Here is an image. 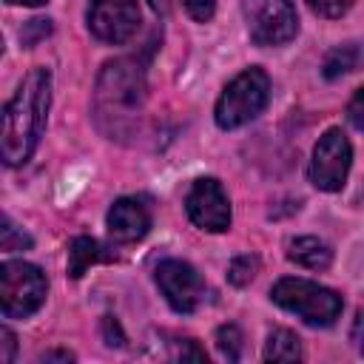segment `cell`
Listing matches in <instances>:
<instances>
[{"label":"cell","mask_w":364,"mask_h":364,"mask_svg":"<svg viewBox=\"0 0 364 364\" xmlns=\"http://www.w3.org/2000/svg\"><path fill=\"white\" fill-rule=\"evenodd\" d=\"M48 105H51V74L48 68H31L3 108L0 154L6 165L14 168L31 159L46 131Z\"/></svg>","instance_id":"obj_1"},{"label":"cell","mask_w":364,"mask_h":364,"mask_svg":"<svg viewBox=\"0 0 364 364\" xmlns=\"http://www.w3.org/2000/svg\"><path fill=\"white\" fill-rule=\"evenodd\" d=\"M145 108V68L134 57H119L102 65L94 88V117L108 139L136 134Z\"/></svg>","instance_id":"obj_2"},{"label":"cell","mask_w":364,"mask_h":364,"mask_svg":"<svg viewBox=\"0 0 364 364\" xmlns=\"http://www.w3.org/2000/svg\"><path fill=\"white\" fill-rule=\"evenodd\" d=\"M267 100H270V77L264 68L250 65L242 74H236L216 100V111H213L216 125L222 131L242 128L264 111Z\"/></svg>","instance_id":"obj_3"},{"label":"cell","mask_w":364,"mask_h":364,"mask_svg":"<svg viewBox=\"0 0 364 364\" xmlns=\"http://www.w3.org/2000/svg\"><path fill=\"white\" fill-rule=\"evenodd\" d=\"M270 299L284 307L287 313H296L304 324L313 327H330L341 316V296L330 287H321L307 279L284 276L270 287Z\"/></svg>","instance_id":"obj_4"},{"label":"cell","mask_w":364,"mask_h":364,"mask_svg":"<svg viewBox=\"0 0 364 364\" xmlns=\"http://www.w3.org/2000/svg\"><path fill=\"white\" fill-rule=\"evenodd\" d=\"M48 282L43 270L23 259L0 264V307L6 318H28L46 301Z\"/></svg>","instance_id":"obj_5"},{"label":"cell","mask_w":364,"mask_h":364,"mask_svg":"<svg viewBox=\"0 0 364 364\" xmlns=\"http://www.w3.org/2000/svg\"><path fill=\"white\" fill-rule=\"evenodd\" d=\"M242 14L256 46H284L299 31V17L290 0H242Z\"/></svg>","instance_id":"obj_6"},{"label":"cell","mask_w":364,"mask_h":364,"mask_svg":"<svg viewBox=\"0 0 364 364\" xmlns=\"http://www.w3.org/2000/svg\"><path fill=\"white\" fill-rule=\"evenodd\" d=\"M353 165V148L350 139L344 136L341 128H327L316 148H313V159H310V182L318 191H341L347 182Z\"/></svg>","instance_id":"obj_7"},{"label":"cell","mask_w":364,"mask_h":364,"mask_svg":"<svg viewBox=\"0 0 364 364\" xmlns=\"http://www.w3.org/2000/svg\"><path fill=\"white\" fill-rule=\"evenodd\" d=\"M154 279H156V287L162 290L165 301L182 316L193 313L205 299L202 276L196 273L193 264H188L182 259H162L154 270Z\"/></svg>","instance_id":"obj_8"},{"label":"cell","mask_w":364,"mask_h":364,"mask_svg":"<svg viewBox=\"0 0 364 364\" xmlns=\"http://www.w3.org/2000/svg\"><path fill=\"white\" fill-rule=\"evenodd\" d=\"M85 20L97 40L122 46L139 28V6L136 0H91Z\"/></svg>","instance_id":"obj_9"},{"label":"cell","mask_w":364,"mask_h":364,"mask_svg":"<svg viewBox=\"0 0 364 364\" xmlns=\"http://www.w3.org/2000/svg\"><path fill=\"white\" fill-rule=\"evenodd\" d=\"M185 210L199 230L222 233L230 228V199L213 176H202L191 185L185 196Z\"/></svg>","instance_id":"obj_10"},{"label":"cell","mask_w":364,"mask_h":364,"mask_svg":"<svg viewBox=\"0 0 364 364\" xmlns=\"http://www.w3.org/2000/svg\"><path fill=\"white\" fill-rule=\"evenodd\" d=\"M105 225H108V233L114 242H119V245L139 242L151 230V208L136 196H122L111 205Z\"/></svg>","instance_id":"obj_11"},{"label":"cell","mask_w":364,"mask_h":364,"mask_svg":"<svg viewBox=\"0 0 364 364\" xmlns=\"http://www.w3.org/2000/svg\"><path fill=\"white\" fill-rule=\"evenodd\" d=\"M287 259L307 270H324L333 262V250L318 236H296L287 242Z\"/></svg>","instance_id":"obj_12"},{"label":"cell","mask_w":364,"mask_h":364,"mask_svg":"<svg viewBox=\"0 0 364 364\" xmlns=\"http://www.w3.org/2000/svg\"><path fill=\"white\" fill-rule=\"evenodd\" d=\"M114 259V253H108L97 239H91V236H77V239H71V245H68V276L71 279H80L91 264H97V262H111Z\"/></svg>","instance_id":"obj_13"},{"label":"cell","mask_w":364,"mask_h":364,"mask_svg":"<svg viewBox=\"0 0 364 364\" xmlns=\"http://www.w3.org/2000/svg\"><path fill=\"white\" fill-rule=\"evenodd\" d=\"M361 60H364V54H361V46H358V43L336 46V48L327 51L324 65H321V74H324L327 80H338V77L355 71V68L361 65Z\"/></svg>","instance_id":"obj_14"},{"label":"cell","mask_w":364,"mask_h":364,"mask_svg":"<svg viewBox=\"0 0 364 364\" xmlns=\"http://www.w3.org/2000/svg\"><path fill=\"white\" fill-rule=\"evenodd\" d=\"M301 358V338L293 330L276 327L264 341V361H299Z\"/></svg>","instance_id":"obj_15"},{"label":"cell","mask_w":364,"mask_h":364,"mask_svg":"<svg viewBox=\"0 0 364 364\" xmlns=\"http://www.w3.org/2000/svg\"><path fill=\"white\" fill-rule=\"evenodd\" d=\"M245 338H242V330L236 327V324H222L219 330H216V347H219V353L228 358V361H239L242 358V344Z\"/></svg>","instance_id":"obj_16"},{"label":"cell","mask_w":364,"mask_h":364,"mask_svg":"<svg viewBox=\"0 0 364 364\" xmlns=\"http://www.w3.org/2000/svg\"><path fill=\"white\" fill-rule=\"evenodd\" d=\"M256 270H259V259L250 256V253H242V256H236V259L230 262V267H228V282L236 284V287H245V284L253 282Z\"/></svg>","instance_id":"obj_17"},{"label":"cell","mask_w":364,"mask_h":364,"mask_svg":"<svg viewBox=\"0 0 364 364\" xmlns=\"http://www.w3.org/2000/svg\"><path fill=\"white\" fill-rule=\"evenodd\" d=\"M0 247H3V250H23V247H31V239H28L26 233H20V230L11 225V219L6 216V219H3V228H0Z\"/></svg>","instance_id":"obj_18"},{"label":"cell","mask_w":364,"mask_h":364,"mask_svg":"<svg viewBox=\"0 0 364 364\" xmlns=\"http://www.w3.org/2000/svg\"><path fill=\"white\" fill-rule=\"evenodd\" d=\"M307 6H310L313 14L327 17V20H336V17H341V14L350 11L353 0H307Z\"/></svg>","instance_id":"obj_19"},{"label":"cell","mask_w":364,"mask_h":364,"mask_svg":"<svg viewBox=\"0 0 364 364\" xmlns=\"http://www.w3.org/2000/svg\"><path fill=\"white\" fill-rule=\"evenodd\" d=\"M185 3V11L196 20V23H208L216 11V0H182Z\"/></svg>","instance_id":"obj_20"},{"label":"cell","mask_w":364,"mask_h":364,"mask_svg":"<svg viewBox=\"0 0 364 364\" xmlns=\"http://www.w3.org/2000/svg\"><path fill=\"white\" fill-rule=\"evenodd\" d=\"M347 119L358 128V131H364V85L353 94V100L347 102Z\"/></svg>","instance_id":"obj_21"},{"label":"cell","mask_w":364,"mask_h":364,"mask_svg":"<svg viewBox=\"0 0 364 364\" xmlns=\"http://www.w3.org/2000/svg\"><path fill=\"white\" fill-rule=\"evenodd\" d=\"M102 336H105V344L108 347H122L125 344V336L119 330V321L114 316H105L102 318Z\"/></svg>","instance_id":"obj_22"},{"label":"cell","mask_w":364,"mask_h":364,"mask_svg":"<svg viewBox=\"0 0 364 364\" xmlns=\"http://www.w3.org/2000/svg\"><path fill=\"white\" fill-rule=\"evenodd\" d=\"M14 347H17L14 333L9 327H0V361L3 364H11L14 361Z\"/></svg>","instance_id":"obj_23"},{"label":"cell","mask_w":364,"mask_h":364,"mask_svg":"<svg viewBox=\"0 0 364 364\" xmlns=\"http://www.w3.org/2000/svg\"><path fill=\"white\" fill-rule=\"evenodd\" d=\"M350 341L364 355V310L355 313V321H353V330H350Z\"/></svg>","instance_id":"obj_24"},{"label":"cell","mask_w":364,"mask_h":364,"mask_svg":"<svg viewBox=\"0 0 364 364\" xmlns=\"http://www.w3.org/2000/svg\"><path fill=\"white\" fill-rule=\"evenodd\" d=\"M43 361H74V353H65V350H57V353H46Z\"/></svg>","instance_id":"obj_25"},{"label":"cell","mask_w":364,"mask_h":364,"mask_svg":"<svg viewBox=\"0 0 364 364\" xmlns=\"http://www.w3.org/2000/svg\"><path fill=\"white\" fill-rule=\"evenodd\" d=\"M156 14H168V0H148Z\"/></svg>","instance_id":"obj_26"},{"label":"cell","mask_w":364,"mask_h":364,"mask_svg":"<svg viewBox=\"0 0 364 364\" xmlns=\"http://www.w3.org/2000/svg\"><path fill=\"white\" fill-rule=\"evenodd\" d=\"M6 3H11V6H43L48 0H6Z\"/></svg>","instance_id":"obj_27"}]
</instances>
